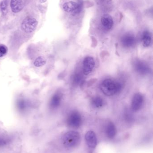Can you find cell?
Returning <instances> with one entry per match:
<instances>
[{
	"mask_svg": "<svg viewBox=\"0 0 153 153\" xmlns=\"http://www.w3.org/2000/svg\"><path fill=\"white\" fill-rule=\"evenodd\" d=\"M46 63V61L45 57L43 56H40L36 58L34 61V65L36 67H40L44 66Z\"/></svg>",
	"mask_w": 153,
	"mask_h": 153,
	"instance_id": "obj_18",
	"label": "cell"
},
{
	"mask_svg": "<svg viewBox=\"0 0 153 153\" xmlns=\"http://www.w3.org/2000/svg\"><path fill=\"white\" fill-rule=\"evenodd\" d=\"M85 140L86 144L90 148L94 149L98 143L97 137L94 132L89 131L85 135Z\"/></svg>",
	"mask_w": 153,
	"mask_h": 153,
	"instance_id": "obj_9",
	"label": "cell"
},
{
	"mask_svg": "<svg viewBox=\"0 0 153 153\" xmlns=\"http://www.w3.org/2000/svg\"><path fill=\"white\" fill-rule=\"evenodd\" d=\"M38 21L35 18L27 17L22 21L21 27L22 31L26 33L33 32L37 28Z\"/></svg>",
	"mask_w": 153,
	"mask_h": 153,
	"instance_id": "obj_4",
	"label": "cell"
},
{
	"mask_svg": "<svg viewBox=\"0 0 153 153\" xmlns=\"http://www.w3.org/2000/svg\"><path fill=\"white\" fill-rule=\"evenodd\" d=\"M124 84L121 82L111 79H107L102 81L100 85L102 91L107 96H113L122 91Z\"/></svg>",
	"mask_w": 153,
	"mask_h": 153,
	"instance_id": "obj_1",
	"label": "cell"
},
{
	"mask_svg": "<svg viewBox=\"0 0 153 153\" xmlns=\"http://www.w3.org/2000/svg\"><path fill=\"white\" fill-rule=\"evenodd\" d=\"M106 131L108 137L112 139V138H114L116 134V128L112 122L110 121L107 125Z\"/></svg>",
	"mask_w": 153,
	"mask_h": 153,
	"instance_id": "obj_13",
	"label": "cell"
},
{
	"mask_svg": "<svg viewBox=\"0 0 153 153\" xmlns=\"http://www.w3.org/2000/svg\"><path fill=\"white\" fill-rule=\"evenodd\" d=\"M95 65V61L93 57L90 56L85 57L83 62V71L84 74L85 75H88L91 73Z\"/></svg>",
	"mask_w": 153,
	"mask_h": 153,
	"instance_id": "obj_6",
	"label": "cell"
},
{
	"mask_svg": "<svg viewBox=\"0 0 153 153\" xmlns=\"http://www.w3.org/2000/svg\"><path fill=\"white\" fill-rule=\"evenodd\" d=\"M142 41L143 45L145 47H148L151 45L152 42V36L148 30H145L143 32Z\"/></svg>",
	"mask_w": 153,
	"mask_h": 153,
	"instance_id": "obj_14",
	"label": "cell"
},
{
	"mask_svg": "<svg viewBox=\"0 0 153 153\" xmlns=\"http://www.w3.org/2000/svg\"><path fill=\"white\" fill-rule=\"evenodd\" d=\"M6 142L5 140H4V139H2V138H0V146L4 145V144L6 143Z\"/></svg>",
	"mask_w": 153,
	"mask_h": 153,
	"instance_id": "obj_21",
	"label": "cell"
},
{
	"mask_svg": "<svg viewBox=\"0 0 153 153\" xmlns=\"http://www.w3.org/2000/svg\"><path fill=\"white\" fill-rule=\"evenodd\" d=\"M144 101V98L142 94L137 93L134 95L132 99L131 109L132 111L136 112L142 108Z\"/></svg>",
	"mask_w": 153,
	"mask_h": 153,
	"instance_id": "obj_5",
	"label": "cell"
},
{
	"mask_svg": "<svg viewBox=\"0 0 153 153\" xmlns=\"http://www.w3.org/2000/svg\"><path fill=\"white\" fill-rule=\"evenodd\" d=\"M7 2L5 0L2 1L1 2L0 4V7H1V10L3 15H5L7 14Z\"/></svg>",
	"mask_w": 153,
	"mask_h": 153,
	"instance_id": "obj_19",
	"label": "cell"
},
{
	"mask_svg": "<svg viewBox=\"0 0 153 153\" xmlns=\"http://www.w3.org/2000/svg\"><path fill=\"white\" fill-rule=\"evenodd\" d=\"M8 52V48L4 45H0V57H2L6 55Z\"/></svg>",
	"mask_w": 153,
	"mask_h": 153,
	"instance_id": "obj_20",
	"label": "cell"
},
{
	"mask_svg": "<svg viewBox=\"0 0 153 153\" xmlns=\"http://www.w3.org/2000/svg\"><path fill=\"white\" fill-rule=\"evenodd\" d=\"M63 10L67 13L72 12L73 14L79 13L80 7L77 3L73 1H68L65 3L63 5Z\"/></svg>",
	"mask_w": 153,
	"mask_h": 153,
	"instance_id": "obj_10",
	"label": "cell"
},
{
	"mask_svg": "<svg viewBox=\"0 0 153 153\" xmlns=\"http://www.w3.org/2000/svg\"><path fill=\"white\" fill-rule=\"evenodd\" d=\"M62 94L59 93H57L54 94L51 99L50 105L53 108H57L60 105L62 100Z\"/></svg>",
	"mask_w": 153,
	"mask_h": 153,
	"instance_id": "obj_15",
	"label": "cell"
},
{
	"mask_svg": "<svg viewBox=\"0 0 153 153\" xmlns=\"http://www.w3.org/2000/svg\"><path fill=\"white\" fill-rule=\"evenodd\" d=\"M62 140L65 146L68 148H72L77 146L80 143L81 136L76 131H69L63 135Z\"/></svg>",
	"mask_w": 153,
	"mask_h": 153,
	"instance_id": "obj_2",
	"label": "cell"
},
{
	"mask_svg": "<svg viewBox=\"0 0 153 153\" xmlns=\"http://www.w3.org/2000/svg\"><path fill=\"white\" fill-rule=\"evenodd\" d=\"M24 7L22 0H11L10 7L13 12L18 13L21 11Z\"/></svg>",
	"mask_w": 153,
	"mask_h": 153,
	"instance_id": "obj_12",
	"label": "cell"
},
{
	"mask_svg": "<svg viewBox=\"0 0 153 153\" xmlns=\"http://www.w3.org/2000/svg\"><path fill=\"white\" fill-rule=\"evenodd\" d=\"M47 0H40V3H43L46 2V1Z\"/></svg>",
	"mask_w": 153,
	"mask_h": 153,
	"instance_id": "obj_22",
	"label": "cell"
},
{
	"mask_svg": "<svg viewBox=\"0 0 153 153\" xmlns=\"http://www.w3.org/2000/svg\"><path fill=\"white\" fill-rule=\"evenodd\" d=\"M82 75L80 73H76L72 76V82L75 85H78L81 83L82 81Z\"/></svg>",
	"mask_w": 153,
	"mask_h": 153,
	"instance_id": "obj_17",
	"label": "cell"
},
{
	"mask_svg": "<svg viewBox=\"0 0 153 153\" xmlns=\"http://www.w3.org/2000/svg\"><path fill=\"white\" fill-rule=\"evenodd\" d=\"M101 22L102 27L106 30H110L113 27V19L109 14H105L102 15L101 19Z\"/></svg>",
	"mask_w": 153,
	"mask_h": 153,
	"instance_id": "obj_11",
	"label": "cell"
},
{
	"mask_svg": "<svg viewBox=\"0 0 153 153\" xmlns=\"http://www.w3.org/2000/svg\"><path fill=\"white\" fill-rule=\"evenodd\" d=\"M91 103L94 108H100L104 105V101L100 96H95L92 99Z\"/></svg>",
	"mask_w": 153,
	"mask_h": 153,
	"instance_id": "obj_16",
	"label": "cell"
},
{
	"mask_svg": "<svg viewBox=\"0 0 153 153\" xmlns=\"http://www.w3.org/2000/svg\"><path fill=\"white\" fill-rule=\"evenodd\" d=\"M67 124L70 127L78 128L81 126L82 118L81 114L76 111H71L67 118Z\"/></svg>",
	"mask_w": 153,
	"mask_h": 153,
	"instance_id": "obj_3",
	"label": "cell"
},
{
	"mask_svg": "<svg viewBox=\"0 0 153 153\" xmlns=\"http://www.w3.org/2000/svg\"><path fill=\"white\" fill-rule=\"evenodd\" d=\"M136 39L135 37L132 34H126L122 37L121 43L125 48H131L135 45Z\"/></svg>",
	"mask_w": 153,
	"mask_h": 153,
	"instance_id": "obj_8",
	"label": "cell"
},
{
	"mask_svg": "<svg viewBox=\"0 0 153 153\" xmlns=\"http://www.w3.org/2000/svg\"><path fill=\"white\" fill-rule=\"evenodd\" d=\"M134 67L136 71L141 75H146L150 72V68L147 64L142 60H136L134 63Z\"/></svg>",
	"mask_w": 153,
	"mask_h": 153,
	"instance_id": "obj_7",
	"label": "cell"
},
{
	"mask_svg": "<svg viewBox=\"0 0 153 153\" xmlns=\"http://www.w3.org/2000/svg\"><path fill=\"white\" fill-rule=\"evenodd\" d=\"M104 0H99L100 1L102 2Z\"/></svg>",
	"mask_w": 153,
	"mask_h": 153,
	"instance_id": "obj_23",
	"label": "cell"
}]
</instances>
